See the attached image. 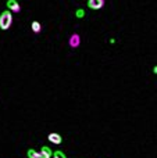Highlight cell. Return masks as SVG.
Returning a JSON list of instances; mask_svg holds the SVG:
<instances>
[{
	"instance_id": "6da1fadb",
	"label": "cell",
	"mask_w": 157,
	"mask_h": 158,
	"mask_svg": "<svg viewBox=\"0 0 157 158\" xmlns=\"http://www.w3.org/2000/svg\"><path fill=\"white\" fill-rule=\"evenodd\" d=\"M13 24V13L11 11H3L0 14V28L3 31H7Z\"/></svg>"
},
{
	"instance_id": "7a4b0ae2",
	"label": "cell",
	"mask_w": 157,
	"mask_h": 158,
	"mask_svg": "<svg viewBox=\"0 0 157 158\" xmlns=\"http://www.w3.org/2000/svg\"><path fill=\"white\" fill-rule=\"evenodd\" d=\"M6 4H7L8 11H13V13H19V11H21V7H19L17 0H7Z\"/></svg>"
},
{
	"instance_id": "3957f363",
	"label": "cell",
	"mask_w": 157,
	"mask_h": 158,
	"mask_svg": "<svg viewBox=\"0 0 157 158\" xmlns=\"http://www.w3.org/2000/svg\"><path fill=\"white\" fill-rule=\"evenodd\" d=\"M88 6L92 10H100L104 6V0H88Z\"/></svg>"
},
{
	"instance_id": "277c9868",
	"label": "cell",
	"mask_w": 157,
	"mask_h": 158,
	"mask_svg": "<svg viewBox=\"0 0 157 158\" xmlns=\"http://www.w3.org/2000/svg\"><path fill=\"white\" fill-rule=\"evenodd\" d=\"M47 139H49V142H52L53 144H61V142H63V137L58 133H50L49 136H47Z\"/></svg>"
},
{
	"instance_id": "5b68a950",
	"label": "cell",
	"mask_w": 157,
	"mask_h": 158,
	"mask_svg": "<svg viewBox=\"0 0 157 158\" xmlns=\"http://www.w3.org/2000/svg\"><path fill=\"white\" fill-rule=\"evenodd\" d=\"M81 43V39H79V35H77V33H74V35L70 38V46L72 47V49H77L78 46H79Z\"/></svg>"
},
{
	"instance_id": "8992f818",
	"label": "cell",
	"mask_w": 157,
	"mask_h": 158,
	"mask_svg": "<svg viewBox=\"0 0 157 158\" xmlns=\"http://www.w3.org/2000/svg\"><path fill=\"white\" fill-rule=\"evenodd\" d=\"M28 157H29V158H47L46 156H43L42 153L35 151V150H29V151H28Z\"/></svg>"
},
{
	"instance_id": "52a82bcc",
	"label": "cell",
	"mask_w": 157,
	"mask_h": 158,
	"mask_svg": "<svg viewBox=\"0 0 157 158\" xmlns=\"http://www.w3.org/2000/svg\"><path fill=\"white\" fill-rule=\"evenodd\" d=\"M31 27H32V31L35 33H39L42 31V27H40V22L38 21H32V24H31Z\"/></svg>"
},
{
	"instance_id": "ba28073f",
	"label": "cell",
	"mask_w": 157,
	"mask_h": 158,
	"mask_svg": "<svg viewBox=\"0 0 157 158\" xmlns=\"http://www.w3.org/2000/svg\"><path fill=\"white\" fill-rule=\"evenodd\" d=\"M40 153L43 154V156H46L47 158H52V151H50V148H47V147H42V148H40Z\"/></svg>"
},
{
	"instance_id": "9c48e42d",
	"label": "cell",
	"mask_w": 157,
	"mask_h": 158,
	"mask_svg": "<svg viewBox=\"0 0 157 158\" xmlns=\"http://www.w3.org/2000/svg\"><path fill=\"white\" fill-rule=\"evenodd\" d=\"M83 15H85V11L81 10V8H79V10H77V17H78V18H82Z\"/></svg>"
},
{
	"instance_id": "30bf717a",
	"label": "cell",
	"mask_w": 157,
	"mask_h": 158,
	"mask_svg": "<svg viewBox=\"0 0 157 158\" xmlns=\"http://www.w3.org/2000/svg\"><path fill=\"white\" fill-rule=\"evenodd\" d=\"M53 158H66V156H64L61 151H57V153H54V157Z\"/></svg>"
}]
</instances>
